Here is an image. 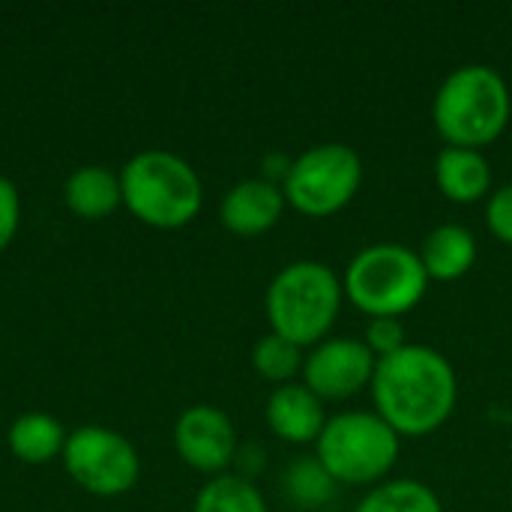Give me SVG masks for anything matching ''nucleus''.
Segmentation results:
<instances>
[{
    "instance_id": "1",
    "label": "nucleus",
    "mask_w": 512,
    "mask_h": 512,
    "mask_svg": "<svg viewBox=\"0 0 512 512\" xmlns=\"http://www.w3.org/2000/svg\"><path fill=\"white\" fill-rule=\"evenodd\" d=\"M375 414L399 438H423L438 432L459 396L456 372L450 360L429 345H405L402 351L381 357L372 375Z\"/></svg>"
},
{
    "instance_id": "2",
    "label": "nucleus",
    "mask_w": 512,
    "mask_h": 512,
    "mask_svg": "<svg viewBox=\"0 0 512 512\" xmlns=\"http://www.w3.org/2000/svg\"><path fill=\"white\" fill-rule=\"evenodd\" d=\"M510 114V87L504 75L486 63H465L453 69L432 102V120L447 147L483 150L501 138Z\"/></svg>"
},
{
    "instance_id": "3",
    "label": "nucleus",
    "mask_w": 512,
    "mask_h": 512,
    "mask_svg": "<svg viewBox=\"0 0 512 512\" xmlns=\"http://www.w3.org/2000/svg\"><path fill=\"white\" fill-rule=\"evenodd\" d=\"M345 288L321 261H294L267 288V318L276 336L297 348L321 345L339 318Z\"/></svg>"
},
{
    "instance_id": "4",
    "label": "nucleus",
    "mask_w": 512,
    "mask_h": 512,
    "mask_svg": "<svg viewBox=\"0 0 512 512\" xmlns=\"http://www.w3.org/2000/svg\"><path fill=\"white\" fill-rule=\"evenodd\" d=\"M342 288L363 315L399 318L426 297L429 273L420 252L402 243H375L354 255Z\"/></svg>"
},
{
    "instance_id": "5",
    "label": "nucleus",
    "mask_w": 512,
    "mask_h": 512,
    "mask_svg": "<svg viewBox=\"0 0 512 512\" xmlns=\"http://www.w3.org/2000/svg\"><path fill=\"white\" fill-rule=\"evenodd\" d=\"M315 459L345 486H372L384 480L399 459V435L369 411H345L327 420L315 441Z\"/></svg>"
},
{
    "instance_id": "6",
    "label": "nucleus",
    "mask_w": 512,
    "mask_h": 512,
    "mask_svg": "<svg viewBox=\"0 0 512 512\" xmlns=\"http://www.w3.org/2000/svg\"><path fill=\"white\" fill-rule=\"evenodd\" d=\"M120 186L129 210L156 228H180L201 210V180L174 153L150 150L135 156Z\"/></svg>"
},
{
    "instance_id": "7",
    "label": "nucleus",
    "mask_w": 512,
    "mask_h": 512,
    "mask_svg": "<svg viewBox=\"0 0 512 512\" xmlns=\"http://www.w3.org/2000/svg\"><path fill=\"white\" fill-rule=\"evenodd\" d=\"M363 183V162L348 144H318L291 162L282 180L285 204L309 219L339 213Z\"/></svg>"
},
{
    "instance_id": "8",
    "label": "nucleus",
    "mask_w": 512,
    "mask_h": 512,
    "mask_svg": "<svg viewBox=\"0 0 512 512\" xmlns=\"http://www.w3.org/2000/svg\"><path fill=\"white\" fill-rule=\"evenodd\" d=\"M69 474L96 495H120L138 480L135 450L108 429H78L66 441Z\"/></svg>"
},
{
    "instance_id": "9",
    "label": "nucleus",
    "mask_w": 512,
    "mask_h": 512,
    "mask_svg": "<svg viewBox=\"0 0 512 512\" xmlns=\"http://www.w3.org/2000/svg\"><path fill=\"white\" fill-rule=\"evenodd\" d=\"M375 354L363 339H324L303 360V384L321 402L351 399L372 384Z\"/></svg>"
},
{
    "instance_id": "10",
    "label": "nucleus",
    "mask_w": 512,
    "mask_h": 512,
    "mask_svg": "<svg viewBox=\"0 0 512 512\" xmlns=\"http://www.w3.org/2000/svg\"><path fill=\"white\" fill-rule=\"evenodd\" d=\"M174 441H177L183 462H189L195 471H204V474L222 471L237 453V435H234L231 420L219 408H210V405L189 408L177 423Z\"/></svg>"
},
{
    "instance_id": "11",
    "label": "nucleus",
    "mask_w": 512,
    "mask_h": 512,
    "mask_svg": "<svg viewBox=\"0 0 512 512\" xmlns=\"http://www.w3.org/2000/svg\"><path fill=\"white\" fill-rule=\"evenodd\" d=\"M285 210L282 186L273 180H243L222 201V222L240 237H255L270 231Z\"/></svg>"
},
{
    "instance_id": "12",
    "label": "nucleus",
    "mask_w": 512,
    "mask_h": 512,
    "mask_svg": "<svg viewBox=\"0 0 512 512\" xmlns=\"http://www.w3.org/2000/svg\"><path fill=\"white\" fill-rule=\"evenodd\" d=\"M267 423L288 444H312L327 426L324 402L306 384H282L267 402Z\"/></svg>"
},
{
    "instance_id": "13",
    "label": "nucleus",
    "mask_w": 512,
    "mask_h": 512,
    "mask_svg": "<svg viewBox=\"0 0 512 512\" xmlns=\"http://www.w3.org/2000/svg\"><path fill=\"white\" fill-rule=\"evenodd\" d=\"M435 180L444 198L456 204H474L489 195L492 165L483 156V150L444 147L435 159Z\"/></svg>"
},
{
    "instance_id": "14",
    "label": "nucleus",
    "mask_w": 512,
    "mask_h": 512,
    "mask_svg": "<svg viewBox=\"0 0 512 512\" xmlns=\"http://www.w3.org/2000/svg\"><path fill=\"white\" fill-rule=\"evenodd\" d=\"M420 261L429 279H438V282L462 279L477 261V240L462 225H438L435 231L426 234Z\"/></svg>"
},
{
    "instance_id": "15",
    "label": "nucleus",
    "mask_w": 512,
    "mask_h": 512,
    "mask_svg": "<svg viewBox=\"0 0 512 512\" xmlns=\"http://www.w3.org/2000/svg\"><path fill=\"white\" fill-rule=\"evenodd\" d=\"M120 198H123V186L105 168H81L66 183V201L84 219L108 216L120 204Z\"/></svg>"
},
{
    "instance_id": "16",
    "label": "nucleus",
    "mask_w": 512,
    "mask_h": 512,
    "mask_svg": "<svg viewBox=\"0 0 512 512\" xmlns=\"http://www.w3.org/2000/svg\"><path fill=\"white\" fill-rule=\"evenodd\" d=\"M354 512H444L441 498L417 480H390L375 486Z\"/></svg>"
},
{
    "instance_id": "17",
    "label": "nucleus",
    "mask_w": 512,
    "mask_h": 512,
    "mask_svg": "<svg viewBox=\"0 0 512 512\" xmlns=\"http://www.w3.org/2000/svg\"><path fill=\"white\" fill-rule=\"evenodd\" d=\"M9 447L21 462H30V465L48 462L63 447V429L45 414H27L12 426Z\"/></svg>"
},
{
    "instance_id": "18",
    "label": "nucleus",
    "mask_w": 512,
    "mask_h": 512,
    "mask_svg": "<svg viewBox=\"0 0 512 512\" xmlns=\"http://www.w3.org/2000/svg\"><path fill=\"white\" fill-rule=\"evenodd\" d=\"M195 512H267V504L246 477L225 474L201 489Z\"/></svg>"
},
{
    "instance_id": "19",
    "label": "nucleus",
    "mask_w": 512,
    "mask_h": 512,
    "mask_svg": "<svg viewBox=\"0 0 512 512\" xmlns=\"http://www.w3.org/2000/svg\"><path fill=\"white\" fill-rule=\"evenodd\" d=\"M252 363H255L261 378L276 381V384H291V378L303 369V354L294 342L270 333L255 345Z\"/></svg>"
},
{
    "instance_id": "20",
    "label": "nucleus",
    "mask_w": 512,
    "mask_h": 512,
    "mask_svg": "<svg viewBox=\"0 0 512 512\" xmlns=\"http://www.w3.org/2000/svg\"><path fill=\"white\" fill-rule=\"evenodd\" d=\"M333 477L321 468L318 459H300L285 474V489L300 507H321L333 498Z\"/></svg>"
},
{
    "instance_id": "21",
    "label": "nucleus",
    "mask_w": 512,
    "mask_h": 512,
    "mask_svg": "<svg viewBox=\"0 0 512 512\" xmlns=\"http://www.w3.org/2000/svg\"><path fill=\"white\" fill-rule=\"evenodd\" d=\"M363 342L375 354V360L390 357L405 348V327L399 318H369Z\"/></svg>"
},
{
    "instance_id": "22",
    "label": "nucleus",
    "mask_w": 512,
    "mask_h": 512,
    "mask_svg": "<svg viewBox=\"0 0 512 512\" xmlns=\"http://www.w3.org/2000/svg\"><path fill=\"white\" fill-rule=\"evenodd\" d=\"M486 222H489V231H492L501 243L512 246V183L501 186V189L489 198Z\"/></svg>"
},
{
    "instance_id": "23",
    "label": "nucleus",
    "mask_w": 512,
    "mask_h": 512,
    "mask_svg": "<svg viewBox=\"0 0 512 512\" xmlns=\"http://www.w3.org/2000/svg\"><path fill=\"white\" fill-rule=\"evenodd\" d=\"M18 225V195L9 180L0 177V249L12 240Z\"/></svg>"
}]
</instances>
